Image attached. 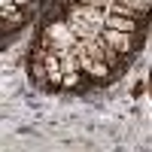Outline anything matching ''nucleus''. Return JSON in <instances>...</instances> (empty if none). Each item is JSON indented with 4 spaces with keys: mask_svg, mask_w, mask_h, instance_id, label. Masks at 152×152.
Segmentation results:
<instances>
[{
    "mask_svg": "<svg viewBox=\"0 0 152 152\" xmlns=\"http://www.w3.org/2000/svg\"><path fill=\"white\" fill-rule=\"evenodd\" d=\"M64 18L70 24V31L76 40H88V37H97L104 28V9L97 6H85V3H70V9L64 12Z\"/></svg>",
    "mask_w": 152,
    "mask_h": 152,
    "instance_id": "obj_1",
    "label": "nucleus"
},
{
    "mask_svg": "<svg viewBox=\"0 0 152 152\" xmlns=\"http://www.w3.org/2000/svg\"><path fill=\"white\" fill-rule=\"evenodd\" d=\"M73 43H76V37H73V31H70V24H67L64 15H61V18H52V21L43 28V37H40V46H43V49L61 52V49H73Z\"/></svg>",
    "mask_w": 152,
    "mask_h": 152,
    "instance_id": "obj_2",
    "label": "nucleus"
},
{
    "mask_svg": "<svg viewBox=\"0 0 152 152\" xmlns=\"http://www.w3.org/2000/svg\"><path fill=\"white\" fill-rule=\"evenodd\" d=\"M100 40H104L110 49H116V52L122 58H128L134 55L137 49H140V43H137V34H128V31H113V28H100Z\"/></svg>",
    "mask_w": 152,
    "mask_h": 152,
    "instance_id": "obj_3",
    "label": "nucleus"
},
{
    "mask_svg": "<svg viewBox=\"0 0 152 152\" xmlns=\"http://www.w3.org/2000/svg\"><path fill=\"white\" fill-rule=\"evenodd\" d=\"M137 24H140V18H125V15H113V12H104V28L137 34Z\"/></svg>",
    "mask_w": 152,
    "mask_h": 152,
    "instance_id": "obj_4",
    "label": "nucleus"
},
{
    "mask_svg": "<svg viewBox=\"0 0 152 152\" xmlns=\"http://www.w3.org/2000/svg\"><path fill=\"white\" fill-rule=\"evenodd\" d=\"M119 3L131 6L134 12H140V15H146V12H149V0H119Z\"/></svg>",
    "mask_w": 152,
    "mask_h": 152,
    "instance_id": "obj_5",
    "label": "nucleus"
},
{
    "mask_svg": "<svg viewBox=\"0 0 152 152\" xmlns=\"http://www.w3.org/2000/svg\"><path fill=\"white\" fill-rule=\"evenodd\" d=\"M70 3H85V6H97V9H104L107 0H70Z\"/></svg>",
    "mask_w": 152,
    "mask_h": 152,
    "instance_id": "obj_6",
    "label": "nucleus"
},
{
    "mask_svg": "<svg viewBox=\"0 0 152 152\" xmlns=\"http://www.w3.org/2000/svg\"><path fill=\"white\" fill-rule=\"evenodd\" d=\"M12 3H15V6H31L34 0H12Z\"/></svg>",
    "mask_w": 152,
    "mask_h": 152,
    "instance_id": "obj_7",
    "label": "nucleus"
}]
</instances>
